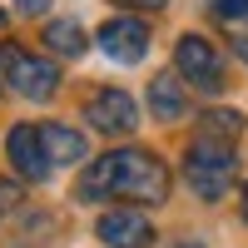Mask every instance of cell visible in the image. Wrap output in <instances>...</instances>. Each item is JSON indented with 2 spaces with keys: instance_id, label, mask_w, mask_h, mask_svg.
<instances>
[{
  "instance_id": "1",
  "label": "cell",
  "mask_w": 248,
  "mask_h": 248,
  "mask_svg": "<svg viewBox=\"0 0 248 248\" xmlns=\"http://www.w3.org/2000/svg\"><path fill=\"white\" fill-rule=\"evenodd\" d=\"M85 203H99V199H139V203H164L169 199V169L144 154V149H114L105 159H94L85 174H79V189H75Z\"/></svg>"
},
{
  "instance_id": "2",
  "label": "cell",
  "mask_w": 248,
  "mask_h": 248,
  "mask_svg": "<svg viewBox=\"0 0 248 248\" xmlns=\"http://www.w3.org/2000/svg\"><path fill=\"white\" fill-rule=\"evenodd\" d=\"M184 179L203 203H218L233 184V144L229 139H214V134H199L189 159H184Z\"/></svg>"
},
{
  "instance_id": "3",
  "label": "cell",
  "mask_w": 248,
  "mask_h": 248,
  "mask_svg": "<svg viewBox=\"0 0 248 248\" xmlns=\"http://www.w3.org/2000/svg\"><path fill=\"white\" fill-rule=\"evenodd\" d=\"M0 65H5L10 90L25 94V99H50L60 90V70L50 65V60H40V55H25L15 45H0Z\"/></svg>"
},
{
  "instance_id": "4",
  "label": "cell",
  "mask_w": 248,
  "mask_h": 248,
  "mask_svg": "<svg viewBox=\"0 0 248 248\" xmlns=\"http://www.w3.org/2000/svg\"><path fill=\"white\" fill-rule=\"evenodd\" d=\"M174 65L184 79H194L199 90H223V65H218V50L209 45L203 35H184L179 40V50H174Z\"/></svg>"
},
{
  "instance_id": "5",
  "label": "cell",
  "mask_w": 248,
  "mask_h": 248,
  "mask_svg": "<svg viewBox=\"0 0 248 248\" xmlns=\"http://www.w3.org/2000/svg\"><path fill=\"white\" fill-rule=\"evenodd\" d=\"M99 50L119 65H139L144 55H149V30H144V20L134 15H114L99 25Z\"/></svg>"
},
{
  "instance_id": "6",
  "label": "cell",
  "mask_w": 248,
  "mask_h": 248,
  "mask_svg": "<svg viewBox=\"0 0 248 248\" xmlns=\"http://www.w3.org/2000/svg\"><path fill=\"white\" fill-rule=\"evenodd\" d=\"M85 119L94 124L99 134H134L139 109H134V99L124 94V90H99V94H90Z\"/></svg>"
},
{
  "instance_id": "7",
  "label": "cell",
  "mask_w": 248,
  "mask_h": 248,
  "mask_svg": "<svg viewBox=\"0 0 248 248\" xmlns=\"http://www.w3.org/2000/svg\"><path fill=\"white\" fill-rule=\"evenodd\" d=\"M5 149H10V164H15V174L20 179H35V184H45L50 179V154H45V139H40V129H30V124H15L10 139H5Z\"/></svg>"
},
{
  "instance_id": "8",
  "label": "cell",
  "mask_w": 248,
  "mask_h": 248,
  "mask_svg": "<svg viewBox=\"0 0 248 248\" xmlns=\"http://www.w3.org/2000/svg\"><path fill=\"white\" fill-rule=\"evenodd\" d=\"M99 238H105L109 248H144L154 238L149 218H144L139 209H109L105 218H99Z\"/></svg>"
},
{
  "instance_id": "9",
  "label": "cell",
  "mask_w": 248,
  "mask_h": 248,
  "mask_svg": "<svg viewBox=\"0 0 248 248\" xmlns=\"http://www.w3.org/2000/svg\"><path fill=\"white\" fill-rule=\"evenodd\" d=\"M40 139H45L50 164H85V159H90L85 134H79V129H70V124H40Z\"/></svg>"
},
{
  "instance_id": "10",
  "label": "cell",
  "mask_w": 248,
  "mask_h": 248,
  "mask_svg": "<svg viewBox=\"0 0 248 248\" xmlns=\"http://www.w3.org/2000/svg\"><path fill=\"white\" fill-rule=\"evenodd\" d=\"M149 109H154V119H184L189 99H184V85L174 75H154L149 79Z\"/></svg>"
},
{
  "instance_id": "11",
  "label": "cell",
  "mask_w": 248,
  "mask_h": 248,
  "mask_svg": "<svg viewBox=\"0 0 248 248\" xmlns=\"http://www.w3.org/2000/svg\"><path fill=\"white\" fill-rule=\"evenodd\" d=\"M45 45L55 55H85V30H79L75 20H50L45 25Z\"/></svg>"
},
{
  "instance_id": "12",
  "label": "cell",
  "mask_w": 248,
  "mask_h": 248,
  "mask_svg": "<svg viewBox=\"0 0 248 248\" xmlns=\"http://www.w3.org/2000/svg\"><path fill=\"white\" fill-rule=\"evenodd\" d=\"M238 129H243V119L233 114V109H214V114H203V134H214V139H238Z\"/></svg>"
},
{
  "instance_id": "13",
  "label": "cell",
  "mask_w": 248,
  "mask_h": 248,
  "mask_svg": "<svg viewBox=\"0 0 248 248\" xmlns=\"http://www.w3.org/2000/svg\"><path fill=\"white\" fill-rule=\"evenodd\" d=\"M214 15L233 30H248V0H214Z\"/></svg>"
},
{
  "instance_id": "14",
  "label": "cell",
  "mask_w": 248,
  "mask_h": 248,
  "mask_svg": "<svg viewBox=\"0 0 248 248\" xmlns=\"http://www.w3.org/2000/svg\"><path fill=\"white\" fill-rule=\"evenodd\" d=\"M15 5H20V10H25V15H40V10H45V5H50V0H15Z\"/></svg>"
},
{
  "instance_id": "15",
  "label": "cell",
  "mask_w": 248,
  "mask_h": 248,
  "mask_svg": "<svg viewBox=\"0 0 248 248\" xmlns=\"http://www.w3.org/2000/svg\"><path fill=\"white\" fill-rule=\"evenodd\" d=\"M119 5H134V10H159L164 0H119Z\"/></svg>"
},
{
  "instance_id": "16",
  "label": "cell",
  "mask_w": 248,
  "mask_h": 248,
  "mask_svg": "<svg viewBox=\"0 0 248 248\" xmlns=\"http://www.w3.org/2000/svg\"><path fill=\"white\" fill-rule=\"evenodd\" d=\"M238 55H243V60H248V40H238Z\"/></svg>"
},
{
  "instance_id": "17",
  "label": "cell",
  "mask_w": 248,
  "mask_h": 248,
  "mask_svg": "<svg viewBox=\"0 0 248 248\" xmlns=\"http://www.w3.org/2000/svg\"><path fill=\"white\" fill-rule=\"evenodd\" d=\"M243 218H248V184H243Z\"/></svg>"
},
{
  "instance_id": "18",
  "label": "cell",
  "mask_w": 248,
  "mask_h": 248,
  "mask_svg": "<svg viewBox=\"0 0 248 248\" xmlns=\"http://www.w3.org/2000/svg\"><path fill=\"white\" fill-rule=\"evenodd\" d=\"M179 248H199V243H179Z\"/></svg>"
},
{
  "instance_id": "19",
  "label": "cell",
  "mask_w": 248,
  "mask_h": 248,
  "mask_svg": "<svg viewBox=\"0 0 248 248\" xmlns=\"http://www.w3.org/2000/svg\"><path fill=\"white\" fill-rule=\"evenodd\" d=\"M0 25H5V10H0Z\"/></svg>"
},
{
  "instance_id": "20",
  "label": "cell",
  "mask_w": 248,
  "mask_h": 248,
  "mask_svg": "<svg viewBox=\"0 0 248 248\" xmlns=\"http://www.w3.org/2000/svg\"><path fill=\"white\" fill-rule=\"evenodd\" d=\"M0 79H5V65H0Z\"/></svg>"
}]
</instances>
